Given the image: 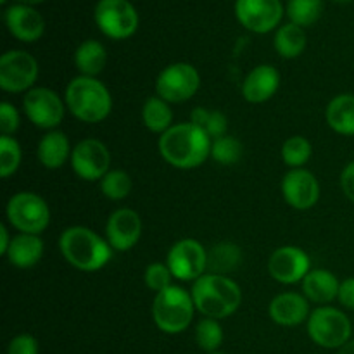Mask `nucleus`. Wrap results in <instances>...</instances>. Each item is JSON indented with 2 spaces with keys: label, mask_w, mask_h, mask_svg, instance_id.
<instances>
[{
  "label": "nucleus",
  "mask_w": 354,
  "mask_h": 354,
  "mask_svg": "<svg viewBox=\"0 0 354 354\" xmlns=\"http://www.w3.org/2000/svg\"><path fill=\"white\" fill-rule=\"evenodd\" d=\"M211 140L201 128L187 123L173 124L159 135L158 149L161 158L176 169H194L211 158Z\"/></svg>",
  "instance_id": "1"
},
{
  "label": "nucleus",
  "mask_w": 354,
  "mask_h": 354,
  "mask_svg": "<svg viewBox=\"0 0 354 354\" xmlns=\"http://www.w3.org/2000/svg\"><path fill=\"white\" fill-rule=\"evenodd\" d=\"M61 254L80 272H99L113 258V248L106 237L86 227H69L59 237Z\"/></svg>",
  "instance_id": "2"
},
{
  "label": "nucleus",
  "mask_w": 354,
  "mask_h": 354,
  "mask_svg": "<svg viewBox=\"0 0 354 354\" xmlns=\"http://www.w3.org/2000/svg\"><path fill=\"white\" fill-rule=\"evenodd\" d=\"M190 294L196 310L203 317L216 320L232 317L242 303V290L239 283L230 277L216 273H206L197 279Z\"/></svg>",
  "instance_id": "3"
},
{
  "label": "nucleus",
  "mask_w": 354,
  "mask_h": 354,
  "mask_svg": "<svg viewBox=\"0 0 354 354\" xmlns=\"http://www.w3.org/2000/svg\"><path fill=\"white\" fill-rule=\"evenodd\" d=\"M64 102L69 113L83 123H100L113 111V97L102 82L78 75L68 83Z\"/></svg>",
  "instance_id": "4"
},
{
  "label": "nucleus",
  "mask_w": 354,
  "mask_h": 354,
  "mask_svg": "<svg viewBox=\"0 0 354 354\" xmlns=\"http://www.w3.org/2000/svg\"><path fill=\"white\" fill-rule=\"evenodd\" d=\"M196 311L190 290L171 286L156 294L152 303V320L161 332L176 335L185 332L192 325Z\"/></svg>",
  "instance_id": "5"
},
{
  "label": "nucleus",
  "mask_w": 354,
  "mask_h": 354,
  "mask_svg": "<svg viewBox=\"0 0 354 354\" xmlns=\"http://www.w3.org/2000/svg\"><path fill=\"white\" fill-rule=\"evenodd\" d=\"M311 341L324 349H341L351 341L353 325L344 311L334 306H318L306 322Z\"/></svg>",
  "instance_id": "6"
},
{
  "label": "nucleus",
  "mask_w": 354,
  "mask_h": 354,
  "mask_svg": "<svg viewBox=\"0 0 354 354\" xmlns=\"http://www.w3.org/2000/svg\"><path fill=\"white\" fill-rule=\"evenodd\" d=\"M6 216L17 234L40 235L50 223V207L41 196L23 190L7 201Z\"/></svg>",
  "instance_id": "7"
},
{
  "label": "nucleus",
  "mask_w": 354,
  "mask_h": 354,
  "mask_svg": "<svg viewBox=\"0 0 354 354\" xmlns=\"http://www.w3.org/2000/svg\"><path fill=\"white\" fill-rule=\"evenodd\" d=\"M93 21L111 40L133 37L140 24L137 9L130 0H99L93 9Z\"/></svg>",
  "instance_id": "8"
},
{
  "label": "nucleus",
  "mask_w": 354,
  "mask_h": 354,
  "mask_svg": "<svg viewBox=\"0 0 354 354\" xmlns=\"http://www.w3.org/2000/svg\"><path fill=\"white\" fill-rule=\"evenodd\" d=\"M201 86V75L189 62H173L156 78V95L168 104H182L192 99Z\"/></svg>",
  "instance_id": "9"
},
{
  "label": "nucleus",
  "mask_w": 354,
  "mask_h": 354,
  "mask_svg": "<svg viewBox=\"0 0 354 354\" xmlns=\"http://www.w3.org/2000/svg\"><path fill=\"white\" fill-rule=\"evenodd\" d=\"M64 99L47 86H33L23 97V111L28 120L40 130H57L66 114Z\"/></svg>",
  "instance_id": "10"
},
{
  "label": "nucleus",
  "mask_w": 354,
  "mask_h": 354,
  "mask_svg": "<svg viewBox=\"0 0 354 354\" xmlns=\"http://www.w3.org/2000/svg\"><path fill=\"white\" fill-rule=\"evenodd\" d=\"M38 62L30 52L7 50L0 57V88L9 93H26L38 80Z\"/></svg>",
  "instance_id": "11"
},
{
  "label": "nucleus",
  "mask_w": 354,
  "mask_h": 354,
  "mask_svg": "<svg viewBox=\"0 0 354 354\" xmlns=\"http://www.w3.org/2000/svg\"><path fill=\"white\" fill-rule=\"evenodd\" d=\"M166 265L173 279L196 282L207 272V249L196 239H182L169 248Z\"/></svg>",
  "instance_id": "12"
},
{
  "label": "nucleus",
  "mask_w": 354,
  "mask_h": 354,
  "mask_svg": "<svg viewBox=\"0 0 354 354\" xmlns=\"http://www.w3.org/2000/svg\"><path fill=\"white\" fill-rule=\"evenodd\" d=\"M71 168L85 182H100L111 171V152L97 138H83L73 147Z\"/></svg>",
  "instance_id": "13"
},
{
  "label": "nucleus",
  "mask_w": 354,
  "mask_h": 354,
  "mask_svg": "<svg viewBox=\"0 0 354 354\" xmlns=\"http://www.w3.org/2000/svg\"><path fill=\"white\" fill-rule=\"evenodd\" d=\"M234 10L239 23L258 35L277 30L286 14L282 0H235Z\"/></svg>",
  "instance_id": "14"
},
{
  "label": "nucleus",
  "mask_w": 354,
  "mask_h": 354,
  "mask_svg": "<svg viewBox=\"0 0 354 354\" xmlns=\"http://www.w3.org/2000/svg\"><path fill=\"white\" fill-rule=\"evenodd\" d=\"M268 272L279 283L292 286L303 282L304 277L311 272V259L308 252L297 245H282L270 256Z\"/></svg>",
  "instance_id": "15"
},
{
  "label": "nucleus",
  "mask_w": 354,
  "mask_h": 354,
  "mask_svg": "<svg viewBox=\"0 0 354 354\" xmlns=\"http://www.w3.org/2000/svg\"><path fill=\"white\" fill-rule=\"evenodd\" d=\"M282 196L294 209H311L320 199V183L310 169H289L282 178Z\"/></svg>",
  "instance_id": "16"
},
{
  "label": "nucleus",
  "mask_w": 354,
  "mask_h": 354,
  "mask_svg": "<svg viewBox=\"0 0 354 354\" xmlns=\"http://www.w3.org/2000/svg\"><path fill=\"white\" fill-rule=\"evenodd\" d=\"M142 237V218L130 207L113 211L106 223V239L113 251L124 252L137 245Z\"/></svg>",
  "instance_id": "17"
},
{
  "label": "nucleus",
  "mask_w": 354,
  "mask_h": 354,
  "mask_svg": "<svg viewBox=\"0 0 354 354\" xmlns=\"http://www.w3.org/2000/svg\"><path fill=\"white\" fill-rule=\"evenodd\" d=\"M3 21L9 33L23 44H33L45 33L44 16L31 6H23V3L9 6L3 12Z\"/></svg>",
  "instance_id": "18"
},
{
  "label": "nucleus",
  "mask_w": 354,
  "mask_h": 354,
  "mask_svg": "<svg viewBox=\"0 0 354 354\" xmlns=\"http://www.w3.org/2000/svg\"><path fill=\"white\" fill-rule=\"evenodd\" d=\"M268 315L280 327H297L310 318V301L303 292H282L272 299Z\"/></svg>",
  "instance_id": "19"
},
{
  "label": "nucleus",
  "mask_w": 354,
  "mask_h": 354,
  "mask_svg": "<svg viewBox=\"0 0 354 354\" xmlns=\"http://www.w3.org/2000/svg\"><path fill=\"white\" fill-rule=\"evenodd\" d=\"M280 86V73L272 64H259L242 82V97L249 104H263L272 99Z\"/></svg>",
  "instance_id": "20"
},
{
  "label": "nucleus",
  "mask_w": 354,
  "mask_h": 354,
  "mask_svg": "<svg viewBox=\"0 0 354 354\" xmlns=\"http://www.w3.org/2000/svg\"><path fill=\"white\" fill-rule=\"evenodd\" d=\"M339 287H341V282L337 277L330 270L325 268L311 270L301 282L304 297L310 303H317L318 306H328L332 301L337 299Z\"/></svg>",
  "instance_id": "21"
},
{
  "label": "nucleus",
  "mask_w": 354,
  "mask_h": 354,
  "mask_svg": "<svg viewBox=\"0 0 354 354\" xmlns=\"http://www.w3.org/2000/svg\"><path fill=\"white\" fill-rule=\"evenodd\" d=\"M73 147L64 131L50 130L40 138L37 145V158L44 168L61 169L68 161H71Z\"/></svg>",
  "instance_id": "22"
},
{
  "label": "nucleus",
  "mask_w": 354,
  "mask_h": 354,
  "mask_svg": "<svg viewBox=\"0 0 354 354\" xmlns=\"http://www.w3.org/2000/svg\"><path fill=\"white\" fill-rule=\"evenodd\" d=\"M44 251L45 244L40 235L16 234L12 235V242L9 245V251L6 252V258L16 268L28 270L40 263Z\"/></svg>",
  "instance_id": "23"
},
{
  "label": "nucleus",
  "mask_w": 354,
  "mask_h": 354,
  "mask_svg": "<svg viewBox=\"0 0 354 354\" xmlns=\"http://www.w3.org/2000/svg\"><path fill=\"white\" fill-rule=\"evenodd\" d=\"M325 121L339 135L354 137V93H339L325 109Z\"/></svg>",
  "instance_id": "24"
},
{
  "label": "nucleus",
  "mask_w": 354,
  "mask_h": 354,
  "mask_svg": "<svg viewBox=\"0 0 354 354\" xmlns=\"http://www.w3.org/2000/svg\"><path fill=\"white\" fill-rule=\"evenodd\" d=\"M107 64V50L99 40H85L76 47L75 66L82 76L97 78Z\"/></svg>",
  "instance_id": "25"
},
{
  "label": "nucleus",
  "mask_w": 354,
  "mask_h": 354,
  "mask_svg": "<svg viewBox=\"0 0 354 354\" xmlns=\"http://www.w3.org/2000/svg\"><path fill=\"white\" fill-rule=\"evenodd\" d=\"M308 44V37L304 33V28L297 24L287 23L277 28L275 37H273V47L277 54L283 59H296L304 52Z\"/></svg>",
  "instance_id": "26"
},
{
  "label": "nucleus",
  "mask_w": 354,
  "mask_h": 354,
  "mask_svg": "<svg viewBox=\"0 0 354 354\" xmlns=\"http://www.w3.org/2000/svg\"><path fill=\"white\" fill-rule=\"evenodd\" d=\"M142 121L149 131L162 135L173 127V111L165 99L152 95L142 106Z\"/></svg>",
  "instance_id": "27"
},
{
  "label": "nucleus",
  "mask_w": 354,
  "mask_h": 354,
  "mask_svg": "<svg viewBox=\"0 0 354 354\" xmlns=\"http://www.w3.org/2000/svg\"><path fill=\"white\" fill-rule=\"evenodd\" d=\"M242 261V252L239 245L232 242H221L207 251V270L216 275H227L237 268Z\"/></svg>",
  "instance_id": "28"
},
{
  "label": "nucleus",
  "mask_w": 354,
  "mask_h": 354,
  "mask_svg": "<svg viewBox=\"0 0 354 354\" xmlns=\"http://www.w3.org/2000/svg\"><path fill=\"white\" fill-rule=\"evenodd\" d=\"M190 123L201 128L211 140L228 135V120L221 111L207 109V107H196L190 113Z\"/></svg>",
  "instance_id": "29"
},
{
  "label": "nucleus",
  "mask_w": 354,
  "mask_h": 354,
  "mask_svg": "<svg viewBox=\"0 0 354 354\" xmlns=\"http://www.w3.org/2000/svg\"><path fill=\"white\" fill-rule=\"evenodd\" d=\"M324 12V0H287L286 14L289 23L301 28L313 26Z\"/></svg>",
  "instance_id": "30"
},
{
  "label": "nucleus",
  "mask_w": 354,
  "mask_h": 354,
  "mask_svg": "<svg viewBox=\"0 0 354 354\" xmlns=\"http://www.w3.org/2000/svg\"><path fill=\"white\" fill-rule=\"evenodd\" d=\"M223 327L216 318L203 317L196 325V342L206 354L218 353L223 344Z\"/></svg>",
  "instance_id": "31"
},
{
  "label": "nucleus",
  "mask_w": 354,
  "mask_h": 354,
  "mask_svg": "<svg viewBox=\"0 0 354 354\" xmlns=\"http://www.w3.org/2000/svg\"><path fill=\"white\" fill-rule=\"evenodd\" d=\"M313 154L311 142L303 135H294L289 137L282 145V161L289 166L290 169L304 168Z\"/></svg>",
  "instance_id": "32"
},
{
  "label": "nucleus",
  "mask_w": 354,
  "mask_h": 354,
  "mask_svg": "<svg viewBox=\"0 0 354 354\" xmlns=\"http://www.w3.org/2000/svg\"><path fill=\"white\" fill-rule=\"evenodd\" d=\"M100 192L109 201H123L131 192V176L123 169H111L102 180H100Z\"/></svg>",
  "instance_id": "33"
},
{
  "label": "nucleus",
  "mask_w": 354,
  "mask_h": 354,
  "mask_svg": "<svg viewBox=\"0 0 354 354\" xmlns=\"http://www.w3.org/2000/svg\"><path fill=\"white\" fill-rule=\"evenodd\" d=\"M242 152H244V147H242L241 140L232 135L214 138L211 144V159L221 166L237 165L242 158Z\"/></svg>",
  "instance_id": "34"
},
{
  "label": "nucleus",
  "mask_w": 354,
  "mask_h": 354,
  "mask_svg": "<svg viewBox=\"0 0 354 354\" xmlns=\"http://www.w3.org/2000/svg\"><path fill=\"white\" fill-rule=\"evenodd\" d=\"M23 151H21L19 142L10 135L0 137V176L9 178L10 175L19 169Z\"/></svg>",
  "instance_id": "35"
},
{
  "label": "nucleus",
  "mask_w": 354,
  "mask_h": 354,
  "mask_svg": "<svg viewBox=\"0 0 354 354\" xmlns=\"http://www.w3.org/2000/svg\"><path fill=\"white\" fill-rule=\"evenodd\" d=\"M171 279L173 273L166 263H151L144 272L145 286H147V289L152 290L154 294H159L162 292V290L168 289V287H171Z\"/></svg>",
  "instance_id": "36"
},
{
  "label": "nucleus",
  "mask_w": 354,
  "mask_h": 354,
  "mask_svg": "<svg viewBox=\"0 0 354 354\" xmlns=\"http://www.w3.org/2000/svg\"><path fill=\"white\" fill-rule=\"evenodd\" d=\"M19 111H17L10 102L0 104V133L10 135V137H12V135L19 130Z\"/></svg>",
  "instance_id": "37"
},
{
  "label": "nucleus",
  "mask_w": 354,
  "mask_h": 354,
  "mask_svg": "<svg viewBox=\"0 0 354 354\" xmlns=\"http://www.w3.org/2000/svg\"><path fill=\"white\" fill-rule=\"evenodd\" d=\"M7 354H40V344L31 334H17L10 339Z\"/></svg>",
  "instance_id": "38"
},
{
  "label": "nucleus",
  "mask_w": 354,
  "mask_h": 354,
  "mask_svg": "<svg viewBox=\"0 0 354 354\" xmlns=\"http://www.w3.org/2000/svg\"><path fill=\"white\" fill-rule=\"evenodd\" d=\"M337 299L346 310H354V277L342 280L341 287H339Z\"/></svg>",
  "instance_id": "39"
},
{
  "label": "nucleus",
  "mask_w": 354,
  "mask_h": 354,
  "mask_svg": "<svg viewBox=\"0 0 354 354\" xmlns=\"http://www.w3.org/2000/svg\"><path fill=\"white\" fill-rule=\"evenodd\" d=\"M341 189L344 196L354 203V161L348 162L341 171Z\"/></svg>",
  "instance_id": "40"
},
{
  "label": "nucleus",
  "mask_w": 354,
  "mask_h": 354,
  "mask_svg": "<svg viewBox=\"0 0 354 354\" xmlns=\"http://www.w3.org/2000/svg\"><path fill=\"white\" fill-rule=\"evenodd\" d=\"M12 242L10 237V232L6 225H0V256H6V252L9 251V245Z\"/></svg>",
  "instance_id": "41"
},
{
  "label": "nucleus",
  "mask_w": 354,
  "mask_h": 354,
  "mask_svg": "<svg viewBox=\"0 0 354 354\" xmlns=\"http://www.w3.org/2000/svg\"><path fill=\"white\" fill-rule=\"evenodd\" d=\"M337 354H354V339H351L348 344L342 346V348L337 351Z\"/></svg>",
  "instance_id": "42"
},
{
  "label": "nucleus",
  "mask_w": 354,
  "mask_h": 354,
  "mask_svg": "<svg viewBox=\"0 0 354 354\" xmlns=\"http://www.w3.org/2000/svg\"><path fill=\"white\" fill-rule=\"evenodd\" d=\"M45 2V0H16V3H23V6H38V3Z\"/></svg>",
  "instance_id": "43"
},
{
  "label": "nucleus",
  "mask_w": 354,
  "mask_h": 354,
  "mask_svg": "<svg viewBox=\"0 0 354 354\" xmlns=\"http://www.w3.org/2000/svg\"><path fill=\"white\" fill-rule=\"evenodd\" d=\"M332 2H335V3H349V2H353V0H332Z\"/></svg>",
  "instance_id": "44"
},
{
  "label": "nucleus",
  "mask_w": 354,
  "mask_h": 354,
  "mask_svg": "<svg viewBox=\"0 0 354 354\" xmlns=\"http://www.w3.org/2000/svg\"><path fill=\"white\" fill-rule=\"evenodd\" d=\"M7 2H9V0H0V3H2V6H6Z\"/></svg>",
  "instance_id": "45"
},
{
  "label": "nucleus",
  "mask_w": 354,
  "mask_h": 354,
  "mask_svg": "<svg viewBox=\"0 0 354 354\" xmlns=\"http://www.w3.org/2000/svg\"><path fill=\"white\" fill-rule=\"evenodd\" d=\"M211 354H227V353H220V351H218V353H211Z\"/></svg>",
  "instance_id": "46"
}]
</instances>
